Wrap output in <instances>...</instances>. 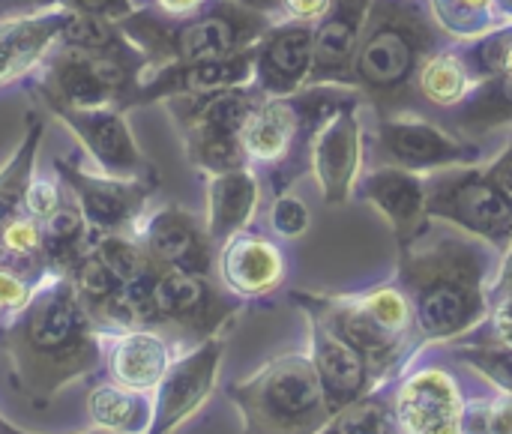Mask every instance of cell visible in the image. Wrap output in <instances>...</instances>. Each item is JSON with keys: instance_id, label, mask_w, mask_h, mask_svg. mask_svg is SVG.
<instances>
[{"instance_id": "1", "label": "cell", "mask_w": 512, "mask_h": 434, "mask_svg": "<svg viewBox=\"0 0 512 434\" xmlns=\"http://www.w3.org/2000/svg\"><path fill=\"white\" fill-rule=\"evenodd\" d=\"M18 390L33 405H48L63 387L93 375L102 363V330L66 273H45L30 303L0 324Z\"/></svg>"}, {"instance_id": "2", "label": "cell", "mask_w": 512, "mask_h": 434, "mask_svg": "<svg viewBox=\"0 0 512 434\" xmlns=\"http://www.w3.org/2000/svg\"><path fill=\"white\" fill-rule=\"evenodd\" d=\"M399 252V282L426 339L453 342L486 321L492 297L489 243L426 225Z\"/></svg>"}, {"instance_id": "3", "label": "cell", "mask_w": 512, "mask_h": 434, "mask_svg": "<svg viewBox=\"0 0 512 434\" xmlns=\"http://www.w3.org/2000/svg\"><path fill=\"white\" fill-rule=\"evenodd\" d=\"M273 18L234 0H210L198 15L183 21L159 18L150 9H135L120 21L126 36L144 51L147 69L168 63H198L237 54L255 45Z\"/></svg>"}, {"instance_id": "4", "label": "cell", "mask_w": 512, "mask_h": 434, "mask_svg": "<svg viewBox=\"0 0 512 434\" xmlns=\"http://www.w3.org/2000/svg\"><path fill=\"white\" fill-rule=\"evenodd\" d=\"M243 434H318L333 408L315 375V366L303 354H285L264 363L255 375L228 387Z\"/></svg>"}, {"instance_id": "5", "label": "cell", "mask_w": 512, "mask_h": 434, "mask_svg": "<svg viewBox=\"0 0 512 434\" xmlns=\"http://www.w3.org/2000/svg\"><path fill=\"white\" fill-rule=\"evenodd\" d=\"M147 57L132 42L114 51H81L54 45L45 63L24 84L48 105L66 108H135Z\"/></svg>"}, {"instance_id": "6", "label": "cell", "mask_w": 512, "mask_h": 434, "mask_svg": "<svg viewBox=\"0 0 512 434\" xmlns=\"http://www.w3.org/2000/svg\"><path fill=\"white\" fill-rule=\"evenodd\" d=\"M435 45L432 24L405 0H372L354 54V75L375 102L396 105Z\"/></svg>"}, {"instance_id": "7", "label": "cell", "mask_w": 512, "mask_h": 434, "mask_svg": "<svg viewBox=\"0 0 512 434\" xmlns=\"http://www.w3.org/2000/svg\"><path fill=\"white\" fill-rule=\"evenodd\" d=\"M294 303L315 306L366 357L372 387L390 381L417 333L414 306L402 285H381L357 297L294 294Z\"/></svg>"}, {"instance_id": "8", "label": "cell", "mask_w": 512, "mask_h": 434, "mask_svg": "<svg viewBox=\"0 0 512 434\" xmlns=\"http://www.w3.org/2000/svg\"><path fill=\"white\" fill-rule=\"evenodd\" d=\"M261 99L264 93L255 84H246L207 96H177L165 105L183 135L189 162L207 177H213L249 165L240 144V132Z\"/></svg>"}, {"instance_id": "9", "label": "cell", "mask_w": 512, "mask_h": 434, "mask_svg": "<svg viewBox=\"0 0 512 434\" xmlns=\"http://www.w3.org/2000/svg\"><path fill=\"white\" fill-rule=\"evenodd\" d=\"M426 210L429 219L450 222L498 252L512 249V198L489 171L456 168L426 177Z\"/></svg>"}, {"instance_id": "10", "label": "cell", "mask_w": 512, "mask_h": 434, "mask_svg": "<svg viewBox=\"0 0 512 434\" xmlns=\"http://www.w3.org/2000/svg\"><path fill=\"white\" fill-rule=\"evenodd\" d=\"M54 174L66 192L81 207L84 219L96 234H132L135 225L150 210L159 177L150 180H123L108 174H90L69 159H54Z\"/></svg>"}, {"instance_id": "11", "label": "cell", "mask_w": 512, "mask_h": 434, "mask_svg": "<svg viewBox=\"0 0 512 434\" xmlns=\"http://www.w3.org/2000/svg\"><path fill=\"white\" fill-rule=\"evenodd\" d=\"M153 309L159 330L204 342L210 336H219L225 321L237 312V303L213 288L210 276L162 267L153 285Z\"/></svg>"}, {"instance_id": "12", "label": "cell", "mask_w": 512, "mask_h": 434, "mask_svg": "<svg viewBox=\"0 0 512 434\" xmlns=\"http://www.w3.org/2000/svg\"><path fill=\"white\" fill-rule=\"evenodd\" d=\"M222 354H225V339L210 336L204 342H195V348H186L174 357L165 378L153 390L150 434H171L204 408V402L210 399L216 387Z\"/></svg>"}, {"instance_id": "13", "label": "cell", "mask_w": 512, "mask_h": 434, "mask_svg": "<svg viewBox=\"0 0 512 434\" xmlns=\"http://www.w3.org/2000/svg\"><path fill=\"white\" fill-rule=\"evenodd\" d=\"M48 114H54L90 153L96 168L108 177L123 180H150L159 177L156 168L147 162L141 147L132 138V129L126 123V111L120 108H66V105H48Z\"/></svg>"}, {"instance_id": "14", "label": "cell", "mask_w": 512, "mask_h": 434, "mask_svg": "<svg viewBox=\"0 0 512 434\" xmlns=\"http://www.w3.org/2000/svg\"><path fill=\"white\" fill-rule=\"evenodd\" d=\"M132 234L141 240L147 255L165 270H183L195 276L213 273L216 246L207 234V225L174 204L147 210Z\"/></svg>"}, {"instance_id": "15", "label": "cell", "mask_w": 512, "mask_h": 434, "mask_svg": "<svg viewBox=\"0 0 512 434\" xmlns=\"http://www.w3.org/2000/svg\"><path fill=\"white\" fill-rule=\"evenodd\" d=\"M255 81V45L198 63H168L144 72V81L135 93V108L150 102H168L177 96H207L231 87H246Z\"/></svg>"}, {"instance_id": "16", "label": "cell", "mask_w": 512, "mask_h": 434, "mask_svg": "<svg viewBox=\"0 0 512 434\" xmlns=\"http://www.w3.org/2000/svg\"><path fill=\"white\" fill-rule=\"evenodd\" d=\"M462 405L459 381L441 366L420 369L393 390L399 434H459Z\"/></svg>"}, {"instance_id": "17", "label": "cell", "mask_w": 512, "mask_h": 434, "mask_svg": "<svg viewBox=\"0 0 512 434\" xmlns=\"http://www.w3.org/2000/svg\"><path fill=\"white\" fill-rule=\"evenodd\" d=\"M309 318V360L327 393L333 411H342L372 393V375L366 357L309 303H300Z\"/></svg>"}, {"instance_id": "18", "label": "cell", "mask_w": 512, "mask_h": 434, "mask_svg": "<svg viewBox=\"0 0 512 434\" xmlns=\"http://www.w3.org/2000/svg\"><path fill=\"white\" fill-rule=\"evenodd\" d=\"M378 138L390 165L417 174H432L453 165H471L480 156L474 144L453 138L447 129L423 117H387L378 129Z\"/></svg>"}, {"instance_id": "19", "label": "cell", "mask_w": 512, "mask_h": 434, "mask_svg": "<svg viewBox=\"0 0 512 434\" xmlns=\"http://www.w3.org/2000/svg\"><path fill=\"white\" fill-rule=\"evenodd\" d=\"M180 351L186 348L159 327L102 333V363L108 378L138 393H153Z\"/></svg>"}, {"instance_id": "20", "label": "cell", "mask_w": 512, "mask_h": 434, "mask_svg": "<svg viewBox=\"0 0 512 434\" xmlns=\"http://www.w3.org/2000/svg\"><path fill=\"white\" fill-rule=\"evenodd\" d=\"M357 102L333 111L309 138V162L327 204H345L360 177V120Z\"/></svg>"}, {"instance_id": "21", "label": "cell", "mask_w": 512, "mask_h": 434, "mask_svg": "<svg viewBox=\"0 0 512 434\" xmlns=\"http://www.w3.org/2000/svg\"><path fill=\"white\" fill-rule=\"evenodd\" d=\"M315 30L306 21H279L255 42V87L264 96H294L312 72Z\"/></svg>"}, {"instance_id": "22", "label": "cell", "mask_w": 512, "mask_h": 434, "mask_svg": "<svg viewBox=\"0 0 512 434\" xmlns=\"http://www.w3.org/2000/svg\"><path fill=\"white\" fill-rule=\"evenodd\" d=\"M69 9L48 6L0 18V87L27 81L60 39Z\"/></svg>"}, {"instance_id": "23", "label": "cell", "mask_w": 512, "mask_h": 434, "mask_svg": "<svg viewBox=\"0 0 512 434\" xmlns=\"http://www.w3.org/2000/svg\"><path fill=\"white\" fill-rule=\"evenodd\" d=\"M222 288L243 300H258L273 294L285 279V258L279 246L249 228L228 237L216 255Z\"/></svg>"}, {"instance_id": "24", "label": "cell", "mask_w": 512, "mask_h": 434, "mask_svg": "<svg viewBox=\"0 0 512 434\" xmlns=\"http://www.w3.org/2000/svg\"><path fill=\"white\" fill-rule=\"evenodd\" d=\"M360 195H363V201L375 204L384 213V219L390 222V228L399 240V249L414 243L429 225L426 177H420L417 171L396 168V165L369 171L363 177Z\"/></svg>"}, {"instance_id": "25", "label": "cell", "mask_w": 512, "mask_h": 434, "mask_svg": "<svg viewBox=\"0 0 512 434\" xmlns=\"http://www.w3.org/2000/svg\"><path fill=\"white\" fill-rule=\"evenodd\" d=\"M369 9L372 0H333L315 30V60L309 72L312 84L348 81Z\"/></svg>"}, {"instance_id": "26", "label": "cell", "mask_w": 512, "mask_h": 434, "mask_svg": "<svg viewBox=\"0 0 512 434\" xmlns=\"http://www.w3.org/2000/svg\"><path fill=\"white\" fill-rule=\"evenodd\" d=\"M258 201H261V186H258V177L252 171V165L207 177L204 225H207V234H210L216 249L228 237H234V234H240V231H246L252 225Z\"/></svg>"}, {"instance_id": "27", "label": "cell", "mask_w": 512, "mask_h": 434, "mask_svg": "<svg viewBox=\"0 0 512 434\" xmlns=\"http://www.w3.org/2000/svg\"><path fill=\"white\" fill-rule=\"evenodd\" d=\"M87 420L105 434H150L153 393L102 381L87 393Z\"/></svg>"}, {"instance_id": "28", "label": "cell", "mask_w": 512, "mask_h": 434, "mask_svg": "<svg viewBox=\"0 0 512 434\" xmlns=\"http://www.w3.org/2000/svg\"><path fill=\"white\" fill-rule=\"evenodd\" d=\"M99 237L102 234H96L90 228V222L84 219L81 207L66 192V201L42 222V255H45V267L51 273H69L96 246Z\"/></svg>"}, {"instance_id": "29", "label": "cell", "mask_w": 512, "mask_h": 434, "mask_svg": "<svg viewBox=\"0 0 512 434\" xmlns=\"http://www.w3.org/2000/svg\"><path fill=\"white\" fill-rule=\"evenodd\" d=\"M45 138V117L36 111H27V129L9 159L0 165V240L9 222H15L24 213V195L36 174V156Z\"/></svg>"}, {"instance_id": "30", "label": "cell", "mask_w": 512, "mask_h": 434, "mask_svg": "<svg viewBox=\"0 0 512 434\" xmlns=\"http://www.w3.org/2000/svg\"><path fill=\"white\" fill-rule=\"evenodd\" d=\"M318 434H399L393 414V390L375 387L354 405L333 414Z\"/></svg>"}, {"instance_id": "31", "label": "cell", "mask_w": 512, "mask_h": 434, "mask_svg": "<svg viewBox=\"0 0 512 434\" xmlns=\"http://www.w3.org/2000/svg\"><path fill=\"white\" fill-rule=\"evenodd\" d=\"M420 90L435 105H456L471 93V66L453 51H435L420 66Z\"/></svg>"}, {"instance_id": "32", "label": "cell", "mask_w": 512, "mask_h": 434, "mask_svg": "<svg viewBox=\"0 0 512 434\" xmlns=\"http://www.w3.org/2000/svg\"><path fill=\"white\" fill-rule=\"evenodd\" d=\"M57 45H69V48H81V51H114V48L132 45V39L114 18L69 12Z\"/></svg>"}, {"instance_id": "33", "label": "cell", "mask_w": 512, "mask_h": 434, "mask_svg": "<svg viewBox=\"0 0 512 434\" xmlns=\"http://www.w3.org/2000/svg\"><path fill=\"white\" fill-rule=\"evenodd\" d=\"M93 252L111 267V273L129 285L141 276H147L150 270H156L159 264L147 255V249L141 246V240L135 234H102L93 246Z\"/></svg>"}, {"instance_id": "34", "label": "cell", "mask_w": 512, "mask_h": 434, "mask_svg": "<svg viewBox=\"0 0 512 434\" xmlns=\"http://www.w3.org/2000/svg\"><path fill=\"white\" fill-rule=\"evenodd\" d=\"M45 267L15 261L0 252V324L12 321L33 297L39 279L45 276Z\"/></svg>"}, {"instance_id": "35", "label": "cell", "mask_w": 512, "mask_h": 434, "mask_svg": "<svg viewBox=\"0 0 512 434\" xmlns=\"http://www.w3.org/2000/svg\"><path fill=\"white\" fill-rule=\"evenodd\" d=\"M66 276L72 279V285H75L78 297L84 300V306L90 309V315L99 312V309L123 288V282L111 273V267H108L93 249H90Z\"/></svg>"}, {"instance_id": "36", "label": "cell", "mask_w": 512, "mask_h": 434, "mask_svg": "<svg viewBox=\"0 0 512 434\" xmlns=\"http://www.w3.org/2000/svg\"><path fill=\"white\" fill-rule=\"evenodd\" d=\"M456 357L492 381L501 393H512V345L489 342V345H465L456 348Z\"/></svg>"}, {"instance_id": "37", "label": "cell", "mask_w": 512, "mask_h": 434, "mask_svg": "<svg viewBox=\"0 0 512 434\" xmlns=\"http://www.w3.org/2000/svg\"><path fill=\"white\" fill-rule=\"evenodd\" d=\"M0 252L9 255V258H15V261H24V264L45 267V255H42V222L33 219V216H27V213H21L3 231Z\"/></svg>"}, {"instance_id": "38", "label": "cell", "mask_w": 512, "mask_h": 434, "mask_svg": "<svg viewBox=\"0 0 512 434\" xmlns=\"http://www.w3.org/2000/svg\"><path fill=\"white\" fill-rule=\"evenodd\" d=\"M492 6H495V0H435L438 21L447 30H459V33L489 30Z\"/></svg>"}, {"instance_id": "39", "label": "cell", "mask_w": 512, "mask_h": 434, "mask_svg": "<svg viewBox=\"0 0 512 434\" xmlns=\"http://www.w3.org/2000/svg\"><path fill=\"white\" fill-rule=\"evenodd\" d=\"M270 228L282 240L303 237L306 228H309V207H306V201L297 198V195L279 192L276 201H273V207H270Z\"/></svg>"}, {"instance_id": "40", "label": "cell", "mask_w": 512, "mask_h": 434, "mask_svg": "<svg viewBox=\"0 0 512 434\" xmlns=\"http://www.w3.org/2000/svg\"><path fill=\"white\" fill-rule=\"evenodd\" d=\"M66 201V186L60 183V177H42V174H33L30 186H27V195H24V213L45 222L60 204Z\"/></svg>"}, {"instance_id": "41", "label": "cell", "mask_w": 512, "mask_h": 434, "mask_svg": "<svg viewBox=\"0 0 512 434\" xmlns=\"http://www.w3.org/2000/svg\"><path fill=\"white\" fill-rule=\"evenodd\" d=\"M495 399H498V396H471V399H465L459 434H489V429H492Z\"/></svg>"}, {"instance_id": "42", "label": "cell", "mask_w": 512, "mask_h": 434, "mask_svg": "<svg viewBox=\"0 0 512 434\" xmlns=\"http://www.w3.org/2000/svg\"><path fill=\"white\" fill-rule=\"evenodd\" d=\"M54 6H63L69 12L102 15V18H114V21H123L126 15H132L138 9L135 0H57Z\"/></svg>"}, {"instance_id": "43", "label": "cell", "mask_w": 512, "mask_h": 434, "mask_svg": "<svg viewBox=\"0 0 512 434\" xmlns=\"http://www.w3.org/2000/svg\"><path fill=\"white\" fill-rule=\"evenodd\" d=\"M141 9H150L156 12L159 18H168V21H183V18H192L198 15L210 0H135Z\"/></svg>"}, {"instance_id": "44", "label": "cell", "mask_w": 512, "mask_h": 434, "mask_svg": "<svg viewBox=\"0 0 512 434\" xmlns=\"http://www.w3.org/2000/svg\"><path fill=\"white\" fill-rule=\"evenodd\" d=\"M333 0H279L282 21H306L315 24L330 12Z\"/></svg>"}, {"instance_id": "45", "label": "cell", "mask_w": 512, "mask_h": 434, "mask_svg": "<svg viewBox=\"0 0 512 434\" xmlns=\"http://www.w3.org/2000/svg\"><path fill=\"white\" fill-rule=\"evenodd\" d=\"M489 434H512V393H504V396L495 399Z\"/></svg>"}, {"instance_id": "46", "label": "cell", "mask_w": 512, "mask_h": 434, "mask_svg": "<svg viewBox=\"0 0 512 434\" xmlns=\"http://www.w3.org/2000/svg\"><path fill=\"white\" fill-rule=\"evenodd\" d=\"M489 174H492V180H495V183L512 198V147H507V150L498 156V162L489 168Z\"/></svg>"}, {"instance_id": "47", "label": "cell", "mask_w": 512, "mask_h": 434, "mask_svg": "<svg viewBox=\"0 0 512 434\" xmlns=\"http://www.w3.org/2000/svg\"><path fill=\"white\" fill-rule=\"evenodd\" d=\"M512 282V249L507 252V261L501 264V270H498V276H495V282H492V291H501V288H507Z\"/></svg>"}, {"instance_id": "48", "label": "cell", "mask_w": 512, "mask_h": 434, "mask_svg": "<svg viewBox=\"0 0 512 434\" xmlns=\"http://www.w3.org/2000/svg\"><path fill=\"white\" fill-rule=\"evenodd\" d=\"M18 12H33L30 0H0V18L3 15H18Z\"/></svg>"}, {"instance_id": "49", "label": "cell", "mask_w": 512, "mask_h": 434, "mask_svg": "<svg viewBox=\"0 0 512 434\" xmlns=\"http://www.w3.org/2000/svg\"><path fill=\"white\" fill-rule=\"evenodd\" d=\"M234 3H243L249 9H258V12H267V15H270V9H279V0H234Z\"/></svg>"}, {"instance_id": "50", "label": "cell", "mask_w": 512, "mask_h": 434, "mask_svg": "<svg viewBox=\"0 0 512 434\" xmlns=\"http://www.w3.org/2000/svg\"><path fill=\"white\" fill-rule=\"evenodd\" d=\"M498 6H501V12H504V18H512V0H495Z\"/></svg>"}, {"instance_id": "51", "label": "cell", "mask_w": 512, "mask_h": 434, "mask_svg": "<svg viewBox=\"0 0 512 434\" xmlns=\"http://www.w3.org/2000/svg\"><path fill=\"white\" fill-rule=\"evenodd\" d=\"M57 0H30V9H48V6H54Z\"/></svg>"}, {"instance_id": "52", "label": "cell", "mask_w": 512, "mask_h": 434, "mask_svg": "<svg viewBox=\"0 0 512 434\" xmlns=\"http://www.w3.org/2000/svg\"><path fill=\"white\" fill-rule=\"evenodd\" d=\"M0 434H18L15 432V429H12V426H6V423H3V420H0ZM105 434V432H102Z\"/></svg>"}, {"instance_id": "53", "label": "cell", "mask_w": 512, "mask_h": 434, "mask_svg": "<svg viewBox=\"0 0 512 434\" xmlns=\"http://www.w3.org/2000/svg\"><path fill=\"white\" fill-rule=\"evenodd\" d=\"M501 291H507V297H512V282L507 285V288H501Z\"/></svg>"}]
</instances>
